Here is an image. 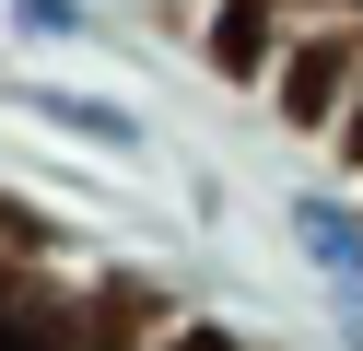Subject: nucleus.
<instances>
[{"label":"nucleus","instance_id":"f03ea898","mask_svg":"<svg viewBox=\"0 0 363 351\" xmlns=\"http://www.w3.org/2000/svg\"><path fill=\"white\" fill-rule=\"evenodd\" d=\"M12 117L82 140V152H106V164H141V152H152L141 106H118V94H94V82H12Z\"/></svg>","mask_w":363,"mask_h":351},{"label":"nucleus","instance_id":"20e7f679","mask_svg":"<svg viewBox=\"0 0 363 351\" xmlns=\"http://www.w3.org/2000/svg\"><path fill=\"white\" fill-rule=\"evenodd\" d=\"M340 351H363V304H352V316H340Z\"/></svg>","mask_w":363,"mask_h":351},{"label":"nucleus","instance_id":"7ed1b4c3","mask_svg":"<svg viewBox=\"0 0 363 351\" xmlns=\"http://www.w3.org/2000/svg\"><path fill=\"white\" fill-rule=\"evenodd\" d=\"M0 23H12L24 47H94V35H106L94 0H0Z\"/></svg>","mask_w":363,"mask_h":351},{"label":"nucleus","instance_id":"39448f33","mask_svg":"<svg viewBox=\"0 0 363 351\" xmlns=\"http://www.w3.org/2000/svg\"><path fill=\"white\" fill-rule=\"evenodd\" d=\"M340 12H352V23H363V0H340Z\"/></svg>","mask_w":363,"mask_h":351},{"label":"nucleus","instance_id":"f257e3e1","mask_svg":"<svg viewBox=\"0 0 363 351\" xmlns=\"http://www.w3.org/2000/svg\"><path fill=\"white\" fill-rule=\"evenodd\" d=\"M281 246L305 257V281L328 293V316L363 304V199L352 187H293L281 199Z\"/></svg>","mask_w":363,"mask_h":351}]
</instances>
